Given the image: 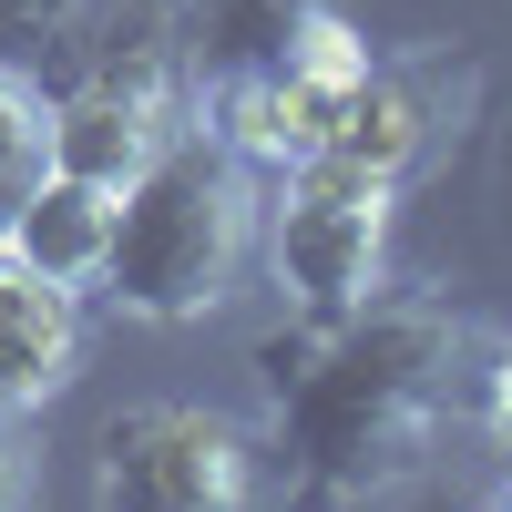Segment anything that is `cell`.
I'll use <instances>...</instances> for the list:
<instances>
[{"label":"cell","mask_w":512,"mask_h":512,"mask_svg":"<svg viewBox=\"0 0 512 512\" xmlns=\"http://www.w3.org/2000/svg\"><path fill=\"white\" fill-rule=\"evenodd\" d=\"M482 328L431 287H369L349 318L267 338V451L297 502H390L441 461V431L482 379Z\"/></svg>","instance_id":"1"},{"label":"cell","mask_w":512,"mask_h":512,"mask_svg":"<svg viewBox=\"0 0 512 512\" xmlns=\"http://www.w3.org/2000/svg\"><path fill=\"white\" fill-rule=\"evenodd\" d=\"M256 216H267V175H256L205 113H185L175 134H164V154L113 205L103 297L123 318H154V328L216 318L236 267H246V246H256Z\"/></svg>","instance_id":"2"},{"label":"cell","mask_w":512,"mask_h":512,"mask_svg":"<svg viewBox=\"0 0 512 512\" xmlns=\"http://www.w3.org/2000/svg\"><path fill=\"white\" fill-rule=\"evenodd\" d=\"M390 216H400V185L359 175L338 154L287 164L277 195H267V267L287 287V318H349L369 287H390Z\"/></svg>","instance_id":"3"},{"label":"cell","mask_w":512,"mask_h":512,"mask_svg":"<svg viewBox=\"0 0 512 512\" xmlns=\"http://www.w3.org/2000/svg\"><path fill=\"white\" fill-rule=\"evenodd\" d=\"M256 492V431L195 400H134L93 441V502L113 512H226Z\"/></svg>","instance_id":"4"},{"label":"cell","mask_w":512,"mask_h":512,"mask_svg":"<svg viewBox=\"0 0 512 512\" xmlns=\"http://www.w3.org/2000/svg\"><path fill=\"white\" fill-rule=\"evenodd\" d=\"M185 113H195V93H185L175 31L123 41V52L82 62L72 82H52V164L62 175H93V185H134Z\"/></svg>","instance_id":"5"},{"label":"cell","mask_w":512,"mask_h":512,"mask_svg":"<svg viewBox=\"0 0 512 512\" xmlns=\"http://www.w3.org/2000/svg\"><path fill=\"white\" fill-rule=\"evenodd\" d=\"M441 82H451V62H369V82L338 103V123H328L318 154L359 164V175H379V185H410V164L431 154L441 123L461 113V103L441 113Z\"/></svg>","instance_id":"6"},{"label":"cell","mask_w":512,"mask_h":512,"mask_svg":"<svg viewBox=\"0 0 512 512\" xmlns=\"http://www.w3.org/2000/svg\"><path fill=\"white\" fill-rule=\"evenodd\" d=\"M154 31H175V0H0V72H31L52 93L82 62Z\"/></svg>","instance_id":"7"},{"label":"cell","mask_w":512,"mask_h":512,"mask_svg":"<svg viewBox=\"0 0 512 512\" xmlns=\"http://www.w3.org/2000/svg\"><path fill=\"white\" fill-rule=\"evenodd\" d=\"M82 369V297L0 246V410H52Z\"/></svg>","instance_id":"8"},{"label":"cell","mask_w":512,"mask_h":512,"mask_svg":"<svg viewBox=\"0 0 512 512\" xmlns=\"http://www.w3.org/2000/svg\"><path fill=\"white\" fill-rule=\"evenodd\" d=\"M113 205L123 185H93V175H62V164H41V185L11 205V226H0V246L21 256V267H41L52 287H103V256H113Z\"/></svg>","instance_id":"9"},{"label":"cell","mask_w":512,"mask_h":512,"mask_svg":"<svg viewBox=\"0 0 512 512\" xmlns=\"http://www.w3.org/2000/svg\"><path fill=\"white\" fill-rule=\"evenodd\" d=\"M41 164H52V93L31 72H0V226L41 185Z\"/></svg>","instance_id":"10"},{"label":"cell","mask_w":512,"mask_h":512,"mask_svg":"<svg viewBox=\"0 0 512 512\" xmlns=\"http://www.w3.org/2000/svg\"><path fill=\"white\" fill-rule=\"evenodd\" d=\"M31 492H41V472H31V431H21V410H0V512L31 502Z\"/></svg>","instance_id":"11"},{"label":"cell","mask_w":512,"mask_h":512,"mask_svg":"<svg viewBox=\"0 0 512 512\" xmlns=\"http://www.w3.org/2000/svg\"><path fill=\"white\" fill-rule=\"evenodd\" d=\"M482 420H492V441L512 451V338H492V359H482Z\"/></svg>","instance_id":"12"},{"label":"cell","mask_w":512,"mask_h":512,"mask_svg":"<svg viewBox=\"0 0 512 512\" xmlns=\"http://www.w3.org/2000/svg\"><path fill=\"white\" fill-rule=\"evenodd\" d=\"M492 226L512 246V113H502V134H492Z\"/></svg>","instance_id":"13"},{"label":"cell","mask_w":512,"mask_h":512,"mask_svg":"<svg viewBox=\"0 0 512 512\" xmlns=\"http://www.w3.org/2000/svg\"><path fill=\"white\" fill-rule=\"evenodd\" d=\"M502 502H512V482H502Z\"/></svg>","instance_id":"14"}]
</instances>
